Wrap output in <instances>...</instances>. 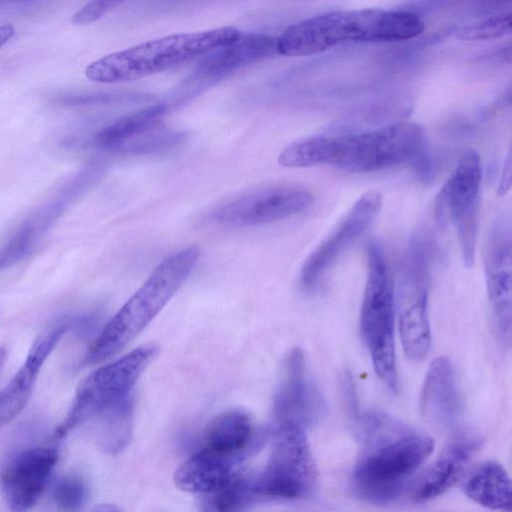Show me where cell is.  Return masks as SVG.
Wrapping results in <instances>:
<instances>
[{"instance_id": "obj_18", "label": "cell", "mask_w": 512, "mask_h": 512, "mask_svg": "<svg viewBox=\"0 0 512 512\" xmlns=\"http://www.w3.org/2000/svg\"><path fill=\"white\" fill-rule=\"evenodd\" d=\"M274 38L266 34H241L235 41L204 55L197 76L207 80L221 79L251 63L276 53Z\"/></svg>"}, {"instance_id": "obj_3", "label": "cell", "mask_w": 512, "mask_h": 512, "mask_svg": "<svg viewBox=\"0 0 512 512\" xmlns=\"http://www.w3.org/2000/svg\"><path fill=\"white\" fill-rule=\"evenodd\" d=\"M424 30L414 13L382 9L333 11L288 27L276 40L277 53L308 56L346 42L408 40Z\"/></svg>"}, {"instance_id": "obj_26", "label": "cell", "mask_w": 512, "mask_h": 512, "mask_svg": "<svg viewBox=\"0 0 512 512\" xmlns=\"http://www.w3.org/2000/svg\"><path fill=\"white\" fill-rule=\"evenodd\" d=\"M51 496L59 509L77 511L86 504L89 497V489L86 482L80 476L67 474L54 482Z\"/></svg>"}, {"instance_id": "obj_17", "label": "cell", "mask_w": 512, "mask_h": 512, "mask_svg": "<svg viewBox=\"0 0 512 512\" xmlns=\"http://www.w3.org/2000/svg\"><path fill=\"white\" fill-rule=\"evenodd\" d=\"M511 267L510 231L498 225L487 251V290L499 329L508 339L511 330Z\"/></svg>"}, {"instance_id": "obj_27", "label": "cell", "mask_w": 512, "mask_h": 512, "mask_svg": "<svg viewBox=\"0 0 512 512\" xmlns=\"http://www.w3.org/2000/svg\"><path fill=\"white\" fill-rule=\"evenodd\" d=\"M512 26L511 14L489 17L482 21L462 27L458 37L463 40H485L497 38L510 32Z\"/></svg>"}, {"instance_id": "obj_16", "label": "cell", "mask_w": 512, "mask_h": 512, "mask_svg": "<svg viewBox=\"0 0 512 512\" xmlns=\"http://www.w3.org/2000/svg\"><path fill=\"white\" fill-rule=\"evenodd\" d=\"M461 411V398L451 361L444 356L430 365L420 394V412L437 428L453 426Z\"/></svg>"}, {"instance_id": "obj_4", "label": "cell", "mask_w": 512, "mask_h": 512, "mask_svg": "<svg viewBox=\"0 0 512 512\" xmlns=\"http://www.w3.org/2000/svg\"><path fill=\"white\" fill-rule=\"evenodd\" d=\"M201 256L191 245L171 253L99 332L85 356L86 364L112 357L131 342L163 309L189 277Z\"/></svg>"}, {"instance_id": "obj_12", "label": "cell", "mask_w": 512, "mask_h": 512, "mask_svg": "<svg viewBox=\"0 0 512 512\" xmlns=\"http://www.w3.org/2000/svg\"><path fill=\"white\" fill-rule=\"evenodd\" d=\"M58 461L55 447L25 448L9 458L0 473L3 497L13 511H27L39 500Z\"/></svg>"}, {"instance_id": "obj_31", "label": "cell", "mask_w": 512, "mask_h": 512, "mask_svg": "<svg viewBox=\"0 0 512 512\" xmlns=\"http://www.w3.org/2000/svg\"><path fill=\"white\" fill-rule=\"evenodd\" d=\"M15 34V29L10 24L0 26V48L8 43Z\"/></svg>"}, {"instance_id": "obj_19", "label": "cell", "mask_w": 512, "mask_h": 512, "mask_svg": "<svg viewBox=\"0 0 512 512\" xmlns=\"http://www.w3.org/2000/svg\"><path fill=\"white\" fill-rule=\"evenodd\" d=\"M240 458L203 446L178 467L174 482L183 491L210 494L224 486L236 473V463Z\"/></svg>"}, {"instance_id": "obj_15", "label": "cell", "mask_w": 512, "mask_h": 512, "mask_svg": "<svg viewBox=\"0 0 512 512\" xmlns=\"http://www.w3.org/2000/svg\"><path fill=\"white\" fill-rule=\"evenodd\" d=\"M482 439L471 431L455 433L412 486L415 502H425L449 490L464 474Z\"/></svg>"}, {"instance_id": "obj_24", "label": "cell", "mask_w": 512, "mask_h": 512, "mask_svg": "<svg viewBox=\"0 0 512 512\" xmlns=\"http://www.w3.org/2000/svg\"><path fill=\"white\" fill-rule=\"evenodd\" d=\"M205 496V509L213 511L244 509L260 498L256 477L239 471L224 486Z\"/></svg>"}, {"instance_id": "obj_11", "label": "cell", "mask_w": 512, "mask_h": 512, "mask_svg": "<svg viewBox=\"0 0 512 512\" xmlns=\"http://www.w3.org/2000/svg\"><path fill=\"white\" fill-rule=\"evenodd\" d=\"M382 206L381 194L371 190L361 195L351 206L341 223L308 256L300 272L304 289H313L335 261L375 221Z\"/></svg>"}, {"instance_id": "obj_2", "label": "cell", "mask_w": 512, "mask_h": 512, "mask_svg": "<svg viewBox=\"0 0 512 512\" xmlns=\"http://www.w3.org/2000/svg\"><path fill=\"white\" fill-rule=\"evenodd\" d=\"M424 142V130L419 124L401 121L361 133L297 140L283 148L278 163L289 168L331 165L367 173L416 158Z\"/></svg>"}, {"instance_id": "obj_20", "label": "cell", "mask_w": 512, "mask_h": 512, "mask_svg": "<svg viewBox=\"0 0 512 512\" xmlns=\"http://www.w3.org/2000/svg\"><path fill=\"white\" fill-rule=\"evenodd\" d=\"M465 495L473 502L493 510H511V480L505 468L488 460L477 465L463 484Z\"/></svg>"}, {"instance_id": "obj_30", "label": "cell", "mask_w": 512, "mask_h": 512, "mask_svg": "<svg viewBox=\"0 0 512 512\" xmlns=\"http://www.w3.org/2000/svg\"><path fill=\"white\" fill-rule=\"evenodd\" d=\"M511 161H510V155H508L506 164L504 166V170L502 173V177L500 180V186H499V193L505 194L509 188L511 183Z\"/></svg>"}, {"instance_id": "obj_7", "label": "cell", "mask_w": 512, "mask_h": 512, "mask_svg": "<svg viewBox=\"0 0 512 512\" xmlns=\"http://www.w3.org/2000/svg\"><path fill=\"white\" fill-rule=\"evenodd\" d=\"M367 281L361 307V330L372 364L379 378L391 389L397 388L394 345V287L381 248L367 247Z\"/></svg>"}, {"instance_id": "obj_8", "label": "cell", "mask_w": 512, "mask_h": 512, "mask_svg": "<svg viewBox=\"0 0 512 512\" xmlns=\"http://www.w3.org/2000/svg\"><path fill=\"white\" fill-rule=\"evenodd\" d=\"M317 470L304 430L279 424L267 464L256 477L260 497L295 500L315 488Z\"/></svg>"}, {"instance_id": "obj_32", "label": "cell", "mask_w": 512, "mask_h": 512, "mask_svg": "<svg viewBox=\"0 0 512 512\" xmlns=\"http://www.w3.org/2000/svg\"><path fill=\"white\" fill-rule=\"evenodd\" d=\"M7 351L3 346H0V371L6 361Z\"/></svg>"}, {"instance_id": "obj_14", "label": "cell", "mask_w": 512, "mask_h": 512, "mask_svg": "<svg viewBox=\"0 0 512 512\" xmlns=\"http://www.w3.org/2000/svg\"><path fill=\"white\" fill-rule=\"evenodd\" d=\"M70 324L71 319L64 316L43 330L33 341L21 367L0 390V427L13 421L26 407L41 368Z\"/></svg>"}, {"instance_id": "obj_25", "label": "cell", "mask_w": 512, "mask_h": 512, "mask_svg": "<svg viewBox=\"0 0 512 512\" xmlns=\"http://www.w3.org/2000/svg\"><path fill=\"white\" fill-rule=\"evenodd\" d=\"M46 231L33 215L27 218L0 247V272L25 258Z\"/></svg>"}, {"instance_id": "obj_29", "label": "cell", "mask_w": 512, "mask_h": 512, "mask_svg": "<svg viewBox=\"0 0 512 512\" xmlns=\"http://www.w3.org/2000/svg\"><path fill=\"white\" fill-rule=\"evenodd\" d=\"M340 385L346 411L350 417L356 418L358 412V401L353 379L349 373H344L342 375Z\"/></svg>"}, {"instance_id": "obj_13", "label": "cell", "mask_w": 512, "mask_h": 512, "mask_svg": "<svg viewBox=\"0 0 512 512\" xmlns=\"http://www.w3.org/2000/svg\"><path fill=\"white\" fill-rule=\"evenodd\" d=\"M323 409L320 391L310 376L301 349L286 356L274 398V414L279 424L302 429L315 423Z\"/></svg>"}, {"instance_id": "obj_6", "label": "cell", "mask_w": 512, "mask_h": 512, "mask_svg": "<svg viewBox=\"0 0 512 512\" xmlns=\"http://www.w3.org/2000/svg\"><path fill=\"white\" fill-rule=\"evenodd\" d=\"M158 352L155 345L138 347L89 374L78 386L64 420L53 432L65 437L77 427L133 403V390Z\"/></svg>"}, {"instance_id": "obj_28", "label": "cell", "mask_w": 512, "mask_h": 512, "mask_svg": "<svg viewBox=\"0 0 512 512\" xmlns=\"http://www.w3.org/2000/svg\"><path fill=\"white\" fill-rule=\"evenodd\" d=\"M125 0H90L71 18L74 25H87L96 22Z\"/></svg>"}, {"instance_id": "obj_1", "label": "cell", "mask_w": 512, "mask_h": 512, "mask_svg": "<svg viewBox=\"0 0 512 512\" xmlns=\"http://www.w3.org/2000/svg\"><path fill=\"white\" fill-rule=\"evenodd\" d=\"M362 449L352 472V486L374 503L397 499L433 450V440L394 418L372 412L360 419Z\"/></svg>"}, {"instance_id": "obj_23", "label": "cell", "mask_w": 512, "mask_h": 512, "mask_svg": "<svg viewBox=\"0 0 512 512\" xmlns=\"http://www.w3.org/2000/svg\"><path fill=\"white\" fill-rule=\"evenodd\" d=\"M399 329L402 346L407 357L413 361H421L425 358L431 343L426 290L421 292L415 301L402 312Z\"/></svg>"}, {"instance_id": "obj_5", "label": "cell", "mask_w": 512, "mask_h": 512, "mask_svg": "<svg viewBox=\"0 0 512 512\" xmlns=\"http://www.w3.org/2000/svg\"><path fill=\"white\" fill-rule=\"evenodd\" d=\"M241 34L235 27L224 26L164 36L108 54L90 63L85 75L97 83L135 81L204 56L235 41Z\"/></svg>"}, {"instance_id": "obj_9", "label": "cell", "mask_w": 512, "mask_h": 512, "mask_svg": "<svg viewBox=\"0 0 512 512\" xmlns=\"http://www.w3.org/2000/svg\"><path fill=\"white\" fill-rule=\"evenodd\" d=\"M481 179L480 157L474 150H468L435 200L436 221L442 226L454 225L467 267H471L475 260Z\"/></svg>"}, {"instance_id": "obj_10", "label": "cell", "mask_w": 512, "mask_h": 512, "mask_svg": "<svg viewBox=\"0 0 512 512\" xmlns=\"http://www.w3.org/2000/svg\"><path fill=\"white\" fill-rule=\"evenodd\" d=\"M313 194L296 186L262 188L216 208L212 221L225 226H258L298 214L312 205Z\"/></svg>"}, {"instance_id": "obj_21", "label": "cell", "mask_w": 512, "mask_h": 512, "mask_svg": "<svg viewBox=\"0 0 512 512\" xmlns=\"http://www.w3.org/2000/svg\"><path fill=\"white\" fill-rule=\"evenodd\" d=\"M252 423L240 410L225 411L210 422L204 436V447L241 457L252 438Z\"/></svg>"}, {"instance_id": "obj_22", "label": "cell", "mask_w": 512, "mask_h": 512, "mask_svg": "<svg viewBox=\"0 0 512 512\" xmlns=\"http://www.w3.org/2000/svg\"><path fill=\"white\" fill-rule=\"evenodd\" d=\"M165 114L166 107L163 105H152L134 111L101 129L94 142L98 147L118 150L127 142L158 128Z\"/></svg>"}]
</instances>
